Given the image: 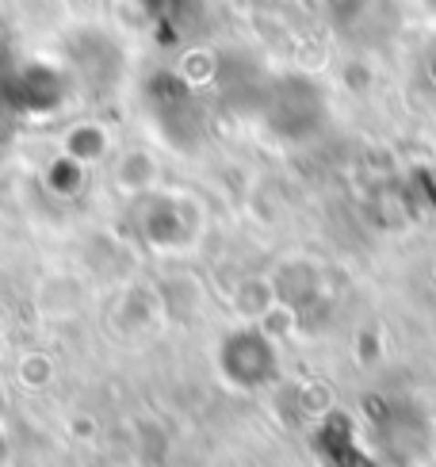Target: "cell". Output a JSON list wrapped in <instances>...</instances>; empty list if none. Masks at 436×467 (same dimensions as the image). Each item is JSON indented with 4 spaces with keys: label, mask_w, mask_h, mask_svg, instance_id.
Wrapping results in <instances>:
<instances>
[{
    "label": "cell",
    "mask_w": 436,
    "mask_h": 467,
    "mask_svg": "<svg viewBox=\"0 0 436 467\" xmlns=\"http://www.w3.org/2000/svg\"><path fill=\"white\" fill-rule=\"evenodd\" d=\"M69 158L77 165H92V161H100L104 153H108V130L104 127H96V123H81L77 130H69Z\"/></svg>",
    "instance_id": "obj_2"
},
{
    "label": "cell",
    "mask_w": 436,
    "mask_h": 467,
    "mask_svg": "<svg viewBox=\"0 0 436 467\" xmlns=\"http://www.w3.org/2000/svg\"><path fill=\"white\" fill-rule=\"evenodd\" d=\"M115 184L130 192V196H142L157 184V161L150 158L146 150H130L119 158V169H115Z\"/></svg>",
    "instance_id": "obj_1"
}]
</instances>
